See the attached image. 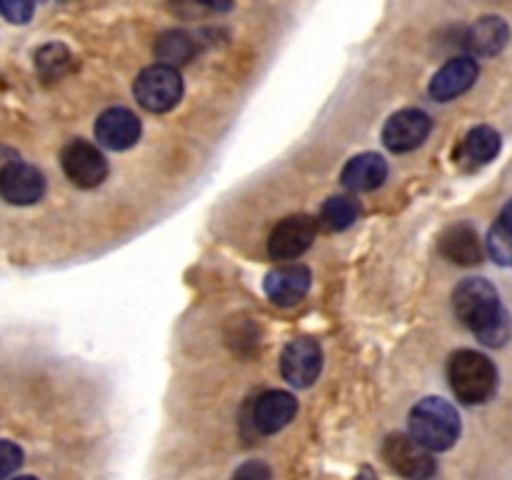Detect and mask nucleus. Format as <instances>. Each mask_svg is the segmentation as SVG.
Returning a JSON list of instances; mask_svg holds the SVG:
<instances>
[{
  "label": "nucleus",
  "mask_w": 512,
  "mask_h": 480,
  "mask_svg": "<svg viewBox=\"0 0 512 480\" xmlns=\"http://www.w3.org/2000/svg\"><path fill=\"white\" fill-rule=\"evenodd\" d=\"M383 458L405 480H430L438 470L433 453L405 433L388 435L383 443Z\"/></svg>",
  "instance_id": "5"
},
{
  "label": "nucleus",
  "mask_w": 512,
  "mask_h": 480,
  "mask_svg": "<svg viewBox=\"0 0 512 480\" xmlns=\"http://www.w3.org/2000/svg\"><path fill=\"white\" fill-rule=\"evenodd\" d=\"M355 480H378V475H375L370 468H363V470H360L358 478H355Z\"/></svg>",
  "instance_id": "28"
},
{
  "label": "nucleus",
  "mask_w": 512,
  "mask_h": 480,
  "mask_svg": "<svg viewBox=\"0 0 512 480\" xmlns=\"http://www.w3.org/2000/svg\"><path fill=\"white\" fill-rule=\"evenodd\" d=\"M23 465V450L10 440H0V480L13 475Z\"/></svg>",
  "instance_id": "23"
},
{
  "label": "nucleus",
  "mask_w": 512,
  "mask_h": 480,
  "mask_svg": "<svg viewBox=\"0 0 512 480\" xmlns=\"http://www.w3.org/2000/svg\"><path fill=\"white\" fill-rule=\"evenodd\" d=\"M298 413V403L285 390H268L258 398L253 408V425L258 433L273 435L283 430Z\"/></svg>",
  "instance_id": "15"
},
{
  "label": "nucleus",
  "mask_w": 512,
  "mask_h": 480,
  "mask_svg": "<svg viewBox=\"0 0 512 480\" xmlns=\"http://www.w3.org/2000/svg\"><path fill=\"white\" fill-rule=\"evenodd\" d=\"M433 120L428 113L418 108H405L390 115V120L383 128V143L388 145L393 153H408V150L420 148L425 138L430 135Z\"/></svg>",
  "instance_id": "7"
},
{
  "label": "nucleus",
  "mask_w": 512,
  "mask_h": 480,
  "mask_svg": "<svg viewBox=\"0 0 512 480\" xmlns=\"http://www.w3.org/2000/svg\"><path fill=\"white\" fill-rule=\"evenodd\" d=\"M460 435V415L448 400L425 398L410 410V438L418 440L430 453H443L455 445Z\"/></svg>",
  "instance_id": "2"
},
{
  "label": "nucleus",
  "mask_w": 512,
  "mask_h": 480,
  "mask_svg": "<svg viewBox=\"0 0 512 480\" xmlns=\"http://www.w3.org/2000/svg\"><path fill=\"white\" fill-rule=\"evenodd\" d=\"M510 38V28L498 15H485L465 35V45L475 55H495L505 48Z\"/></svg>",
  "instance_id": "17"
},
{
  "label": "nucleus",
  "mask_w": 512,
  "mask_h": 480,
  "mask_svg": "<svg viewBox=\"0 0 512 480\" xmlns=\"http://www.w3.org/2000/svg\"><path fill=\"white\" fill-rule=\"evenodd\" d=\"M500 153V135L490 125H478L465 135L463 145L458 150V160L468 168H480L488 165L495 155Z\"/></svg>",
  "instance_id": "18"
},
{
  "label": "nucleus",
  "mask_w": 512,
  "mask_h": 480,
  "mask_svg": "<svg viewBox=\"0 0 512 480\" xmlns=\"http://www.w3.org/2000/svg\"><path fill=\"white\" fill-rule=\"evenodd\" d=\"M500 225L512 230V200H508V205H505L503 213H500Z\"/></svg>",
  "instance_id": "26"
},
{
  "label": "nucleus",
  "mask_w": 512,
  "mask_h": 480,
  "mask_svg": "<svg viewBox=\"0 0 512 480\" xmlns=\"http://www.w3.org/2000/svg\"><path fill=\"white\" fill-rule=\"evenodd\" d=\"M320 218H323L325 228L345 230L360 218V205L355 203L353 198H348V195H335V198H330L328 203L323 205Z\"/></svg>",
  "instance_id": "21"
},
{
  "label": "nucleus",
  "mask_w": 512,
  "mask_h": 480,
  "mask_svg": "<svg viewBox=\"0 0 512 480\" xmlns=\"http://www.w3.org/2000/svg\"><path fill=\"white\" fill-rule=\"evenodd\" d=\"M60 165L70 183L83 190L98 188L108 178V160L88 140H70L60 153Z\"/></svg>",
  "instance_id": "6"
},
{
  "label": "nucleus",
  "mask_w": 512,
  "mask_h": 480,
  "mask_svg": "<svg viewBox=\"0 0 512 480\" xmlns=\"http://www.w3.org/2000/svg\"><path fill=\"white\" fill-rule=\"evenodd\" d=\"M35 68L43 80H60L73 70V55L65 45L48 43L35 53Z\"/></svg>",
  "instance_id": "19"
},
{
  "label": "nucleus",
  "mask_w": 512,
  "mask_h": 480,
  "mask_svg": "<svg viewBox=\"0 0 512 480\" xmlns=\"http://www.w3.org/2000/svg\"><path fill=\"white\" fill-rule=\"evenodd\" d=\"M485 245H488V253L495 263L512 268V230L503 228L500 223L493 225L488 233V240H485Z\"/></svg>",
  "instance_id": "22"
},
{
  "label": "nucleus",
  "mask_w": 512,
  "mask_h": 480,
  "mask_svg": "<svg viewBox=\"0 0 512 480\" xmlns=\"http://www.w3.org/2000/svg\"><path fill=\"white\" fill-rule=\"evenodd\" d=\"M478 63L468 55L463 58H453L443 65V68L435 73V78L430 80V95H433L438 103H448V100L458 98L465 90H470L478 80Z\"/></svg>",
  "instance_id": "12"
},
{
  "label": "nucleus",
  "mask_w": 512,
  "mask_h": 480,
  "mask_svg": "<svg viewBox=\"0 0 512 480\" xmlns=\"http://www.w3.org/2000/svg\"><path fill=\"white\" fill-rule=\"evenodd\" d=\"M453 310L460 323L478 335L480 343L490 348L508 343L512 333L510 315L500 303L495 285L485 278L463 280L453 293Z\"/></svg>",
  "instance_id": "1"
},
{
  "label": "nucleus",
  "mask_w": 512,
  "mask_h": 480,
  "mask_svg": "<svg viewBox=\"0 0 512 480\" xmlns=\"http://www.w3.org/2000/svg\"><path fill=\"white\" fill-rule=\"evenodd\" d=\"M45 178L35 165L13 160L0 170V198L10 205H33L43 198Z\"/></svg>",
  "instance_id": "10"
},
{
  "label": "nucleus",
  "mask_w": 512,
  "mask_h": 480,
  "mask_svg": "<svg viewBox=\"0 0 512 480\" xmlns=\"http://www.w3.org/2000/svg\"><path fill=\"white\" fill-rule=\"evenodd\" d=\"M315 220L310 215H290L270 233L268 253L275 260H295L313 245Z\"/></svg>",
  "instance_id": "8"
},
{
  "label": "nucleus",
  "mask_w": 512,
  "mask_h": 480,
  "mask_svg": "<svg viewBox=\"0 0 512 480\" xmlns=\"http://www.w3.org/2000/svg\"><path fill=\"white\" fill-rule=\"evenodd\" d=\"M280 370H283V378L290 385H295V388H310L318 380L320 370H323V350L310 338L293 340L283 350Z\"/></svg>",
  "instance_id": "9"
},
{
  "label": "nucleus",
  "mask_w": 512,
  "mask_h": 480,
  "mask_svg": "<svg viewBox=\"0 0 512 480\" xmlns=\"http://www.w3.org/2000/svg\"><path fill=\"white\" fill-rule=\"evenodd\" d=\"M388 178V163L378 153H360L343 168V185L353 193H368V190L380 188Z\"/></svg>",
  "instance_id": "16"
},
{
  "label": "nucleus",
  "mask_w": 512,
  "mask_h": 480,
  "mask_svg": "<svg viewBox=\"0 0 512 480\" xmlns=\"http://www.w3.org/2000/svg\"><path fill=\"white\" fill-rule=\"evenodd\" d=\"M140 120L128 108H108L95 120V140L103 148L128 150L138 143Z\"/></svg>",
  "instance_id": "11"
},
{
  "label": "nucleus",
  "mask_w": 512,
  "mask_h": 480,
  "mask_svg": "<svg viewBox=\"0 0 512 480\" xmlns=\"http://www.w3.org/2000/svg\"><path fill=\"white\" fill-rule=\"evenodd\" d=\"M33 10V3H0V13H3L10 23H28Z\"/></svg>",
  "instance_id": "25"
},
{
  "label": "nucleus",
  "mask_w": 512,
  "mask_h": 480,
  "mask_svg": "<svg viewBox=\"0 0 512 480\" xmlns=\"http://www.w3.org/2000/svg\"><path fill=\"white\" fill-rule=\"evenodd\" d=\"M135 100L150 113H168L183 98V80L175 68L168 65H150L135 78Z\"/></svg>",
  "instance_id": "4"
},
{
  "label": "nucleus",
  "mask_w": 512,
  "mask_h": 480,
  "mask_svg": "<svg viewBox=\"0 0 512 480\" xmlns=\"http://www.w3.org/2000/svg\"><path fill=\"white\" fill-rule=\"evenodd\" d=\"M440 253L455 265H480L485 258L483 240H480L478 230L470 223H455L440 235Z\"/></svg>",
  "instance_id": "14"
},
{
  "label": "nucleus",
  "mask_w": 512,
  "mask_h": 480,
  "mask_svg": "<svg viewBox=\"0 0 512 480\" xmlns=\"http://www.w3.org/2000/svg\"><path fill=\"white\" fill-rule=\"evenodd\" d=\"M13 160H18V155H15L13 150H8V148H0V170H3L5 165H8V163H13Z\"/></svg>",
  "instance_id": "27"
},
{
  "label": "nucleus",
  "mask_w": 512,
  "mask_h": 480,
  "mask_svg": "<svg viewBox=\"0 0 512 480\" xmlns=\"http://www.w3.org/2000/svg\"><path fill=\"white\" fill-rule=\"evenodd\" d=\"M233 480H273V475H270V468L263 460H248V463L235 470Z\"/></svg>",
  "instance_id": "24"
},
{
  "label": "nucleus",
  "mask_w": 512,
  "mask_h": 480,
  "mask_svg": "<svg viewBox=\"0 0 512 480\" xmlns=\"http://www.w3.org/2000/svg\"><path fill=\"white\" fill-rule=\"evenodd\" d=\"M155 55L160 58V65H168V68L188 63L190 55H193V40H190V35L180 33V30H170V33L160 35L158 45H155Z\"/></svg>",
  "instance_id": "20"
},
{
  "label": "nucleus",
  "mask_w": 512,
  "mask_h": 480,
  "mask_svg": "<svg viewBox=\"0 0 512 480\" xmlns=\"http://www.w3.org/2000/svg\"><path fill=\"white\" fill-rule=\"evenodd\" d=\"M310 290V270L305 265H280V268L270 270L265 278V295L273 300L275 305H288L300 303Z\"/></svg>",
  "instance_id": "13"
},
{
  "label": "nucleus",
  "mask_w": 512,
  "mask_h": 480,
  "mask_svg": "<svg viewBox=\"0 0 512 480\" xmlns=\"http://www.w3.org/2000/svg\"><path fill=\"white\" fill-rule=\"evenodd\" d=\"M450 388L465 405L488 403L498 388V370L488 355L478 350H458L448 365Z\"/></svg>",
  "instance_id": "3"
},
{
  "label": "nucleus",
  "mask_w": 512,
  "mask_h": 480,
  "mask_svg": "<svg viewBox=\"0 0 512 480\" xmlns=\"http://www.w3.org/2000/svg\"><path fill=\"white\" fill-rule=\"evenodd\" d=\"M15 480H38V478H33V475H23V478H15Z\"/></svg>",
  "instance_id": "29"
}]
</instances>
